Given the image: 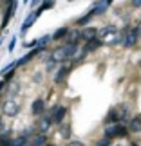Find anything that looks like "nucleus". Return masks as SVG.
<instances>
[{
	"label": "nucleus",
	"instance_id": "nucleus-1",
	"mask_svg": "<svg viewBox=\"0 0 141 146\" xmlns=\"http://www.w3.org/2000/svg\"><path fill=\"white\" fill-rule=\"evenodd\" d=\"M98 38L105 45H116V43H120L123 40V35L116 25H105L98 31Z\"/></svg>",
	"mask_w": 141,
	"mask_h": 146
},
{
	"label": "nucleus",
	"instance_id": "nucleus-2",
	"mask_svg": "<svg viewBox=\"0 0 141 146\" xmlns=\"http://www.w3.org/2000/svg\"><path fill=\"white\" fill-rule=\"evenodd\" d=\"M128 117V106L125 105H120V106H116V108H112L109 112V115H107V123H120V121H125Z\"/></svg>",
	"mask_w": 141,
	"mask_h": 146
},
{
	"label": "nucleus",
	"instance_id": "nucleus-3",
	"mask_svg": "<svg viewBox=\"0 0 141 146\" xmlns=\"http://www.w3.org/2000/svg\"><path fill=\"white\" fill-rule=\"evenodd\" d=\"M127 135V128L121 123H110L105 126V137L107 139H114V137H123Z\"/></svg>",
	"mask_w": 141,
	"mask_h": 146
},
{
	"label": "nucleus",
	"instance_id": "nucleus-4",
	"mask_svg": "<svg viewBox=\"0 0 141 146\" xmlns=\"http://www.w3.org/2000/svg\"><path fill=\"white\" fill-rule=\"evenodd\" d=\"M2 110H4V114H5V115H9V117L16 115V114H18V110H20V101L16 99L15 96H13V98H7V99L4 101Z\"/></svg>",
	"mask_w": 141,
	"mask_h": 146
},
{
	"label": "nucleus",
	"instance_id": "nucleus-5",
	"mask_svg": "<svg viewBox=\"0 0 141 146\" xmlns=\"http://www.w3.org/2000/svg\"><path fill=\"white\" fill-rule=\"evenodd\" d=\"M138 38H139V31H138V27L136 29H127L125 33H123V40L121 43L125 47H134L138 43Z\"/></svg>",
	"mask_w": 141,
	"mask_h": 146
},
{
	"label": "nucleus",
	"instance_id": "nucleus-6",
	"mask_svg": "<svg viewBox=\"0 0 141 146\" xmlns=\"http://www.w3.org/2000/svg\"><path fill=\"white\" fill-rule=\"evenodd\" d=\"M65 114H67V108H65V106L56 105V106H53V110H51L49 115H51V119H53L54 125H61L63 119H65Z\"/></svg>",
	"mask_w": 141,
	"mask_h": 146
},
{
	"label": "nucleus",
	"instance_id": "nucleus-7",
	"mask_svg": "<svg viewBox=\"0 0 141 146\" xmlns=\"http://www.w3.org/2000/svg\"><path fill=\"white\" fill-rule=\"evenodd\" d=\"M43 13V11L40 9V7H38L36 11H35V13H31V15H27V18L24 20V24H22V35H25V33H27V29H29V27L33 25V24H35V22H36V18H38V16H40Z\"/></svg>",
	"mask_w": 141,
	"mask_h": 146
},
{
	"label": "nucleus",
	"instance_id": "nucleus-8",
	"mask_svg": "<svg viewBox=\"0 0 141 146\" xmlns=\"http://www.w3.org/2000/svg\"><path fill=\"white\" fill-rule=\"evenodd\" d=\"M16 0H13V2H11L9 5H7V11H5V15H4V18H2V24H0V27H2V29H5V27H7V24H9V20L13 18V15H15V11H16Z\"/></svg>",
	"mask_w": 141,
	"mask_h": 146
},
{
	"label": "nucleus",
	"instance_id": "nucleus-9",
	"mask_svg": "<svg viewBox=\"0 0 141 146\" xmlns=\"http://www.w3.org/2000/svg\"><path fill=\"white\" fill-rule=\"evenodd\" d=\"M51 125H53V119H51V115H43V117H40V121H38V125H36L38 133H47L49 128H51Z\"/></svg>",
	"mask_w": 141,
	"mask_h": 146
},
{
	"label": "nucleus",
	"instance_id": "nucleus-10",
	"mask_svg": "<svg viewBox=\"0 0 141 146\" xmlns=\"http://www.w3.org/2000/svg\"><path fill=\"white\" fill-rule=\"evenodd\" d=\"M98 31L96 27H85V29H82V40L83 42H91L94 38H98Z\"/></svg>",
	"mask_w": 141,
	"mask_h": 146
},
{
	"label": "nucleus",
	"instance_id": "nucleus-11",
	"mask_svg": "<svg viewBox=\"0 0 141 146\" xmlns=\"http://www.w3.org/2000/svg\"><path fill=\"white\" fill-rule=\"evenodd\" d=\"M128 132L130 133H139L141 132V114L134 115L130 119V123H128Z\"/></svg>",
	"mask_w": 141,
	"mask_h": 146
},
{
	"label": "nucleus",
	"instance_id": "nucleus-12",
	"mask_svg": "<svg viewBox=\"0 0 141 146\" xmlns=\"http://www.w3.org/2000/svg\"><path fill=\"white\" fill-rule=\"evenodd\" d=\"M43 110H45V101H43V99H36L35 103L31 105V112L35 115H42Z\"/></svg>",
	"mask_w": 141,
	"mask_h": 146
},
{
	"label": "nucleus",
	"instance_id": "nucleus-13",
	"mask_svg": "<svg viewBox=\"0 0 141 146\" xmlns=\"http://www.w3.org/2000/svg\"><path fill=\"white\" fill-rule=\"evenodd\" d=\"M82 40V29H71L69 35H67V43H78Z\"/></svg>",
	"mask_w": 141,
	"mask_h": 146
},
{
	"label": "nucleus",
	"instance_id": "nucleus-14",
	"mask_svg": "<svg viewBox=\"0 0 141 146\" xmlns=\"http://www.w3.org/2000/svg\"><path fill=\"white\" fill-rule=\"evenodd\" d=\"M45 144H47L45 133H36V135L31 139V146H45Z\"/></svg>",
	"mask_w": 141,
	"mask_h": 146
},
{
	"label": "nucleus",
	"instance_id": "nucleus-15",
	"mask_svg": "<svg viewBox=\"0 0 141 146\" xmlns=\"http://www.w3.org/2000/svg\"><path fill=\"white\" fill-rule=\"evenodd\" d=\"M67 72H69V67H60V69H58V72H56V78H54V81L56 83H61V81H63L65 80V78H67Z\"/></svg>",
	"mask_w": 141,
	"mask_h": 146
},
{
	"label": "nucleus",
	"instance_id": "nucleus-16",
	"mask_svg": "<svg viewBox=\"0 0 141 146\" xmlns=\"http://www.w3.org/2000/svg\"><path fill=\"white\" fill-rule=\"evenodd\" d=\"M101 43H103V42H101L100 38H94V40H91V42H87V45L83 47V49H85L87 52H92V50H96V49H98V47L101 45Z\"/></svg>",
	"mask_w": 141,
	"mask_h": 146
},
{
	"label": "nucleus",
	"instance_id": "nucleus-17",
	"mask_svg": "<svg viewBox=\"0 0 141 146\" xmlns=\"http://www.w3.org/2000/svg\"><path fill=\"white\" fill-rule=\"evenodd\" d=\"M38 50H42V49H40V47H36L35 50H31V52H27L25 56H22V58H20L18 61H16V65H24V63H27V61H29L31 58H35V54L38 52Z\"/></svg>",
	"mask_w": 141,
	"mask_h": 146
},
{
	"label": "nucleus",
	"instance_id": "nucleus-18",
	"mask_svg": "<svg viewBox=\"0 0 141 146\" xmlns=\"http://www.w3.org/2000/svg\"><path fill=\"white\" fill-rule=\"evenodd\" d=\"M107 7H109V4H107L105 0H100V2L94 5L92 11H94V15H101V13H105V11H107Z\"/></svg>",
	"mask_w": 141,
	"mask_h": 146
},
{
	"label": "nucleus",
	"instance_id": "nucleus-19",
	"mask_svg": "<svg viewBox=\"0 0 141 146\" xmlns=\"http://www.w3.org/2000/svg\"><path fill=\"white\" fill-rule=\"evenodd\" d=\"M69 27H60L58 31L53 35V40H60V38H67V35H69Z\"/></svg>",
	"mask_w": 141,
	"mask_h": 146
},
{
	"label": "nucleus",
	"instance_id": "nucleus-20",
	"mask_svg": "<svg viewBox=\"0 0 141 146\" xmlns=\"http://www.w3.org/2000/svg\"><path fill=\"white\" fill-rule=\"evenodd\" d=\"M0 146H13V141H11V135H9V132H5V133H0Z\"/></svg>",
	"mask_w": 141,
	"mask_h": 146
},
{
	"label": "nucleus",
	"instance_id": "nucleus-21",
	"mask_svg": "<svg viewBox=\"0 0 141 146\" xmlns=\"http://www.w3.org/2000/svg\"><path fill=\"white\" fill-rule=\"evenodd\" d=\"M92 16H94V11L91 9V11H89V13H87L85 16H82V18L78 20L76 24H78V25H85V24H89V22H91V18H92Z\"/></svg>",
	"mask_w": 141,
	"mask_h": 146
},
{
	"label": "nucleus",
	"instance_id": "nucleus-22",
	"mask_svg": "<svg viewBox=\"0 0 141 146\" xmlns=\"http://www.w3.org/2000/svg\"><path fill=\"white\" fill-rule=\"evenodd\" d=\"M51 40H53V35H43L42 38H38V47H40V49H43V47H45V45H47V43H49Z\"/></svg>",
	"mask_w": 141,
	"mask_h": 146
},
{
	"label": "nucleus",
	"instance_id": "nucleus-23",
	"mask_svg": "<svg viewBox=\"0 0 141 146\" xmlns=\"http://www.w3.org/2000/svg\"><path fill=\"white\" fill-rule=\"evenodd\" d=\"M54 5V0H43V4L40 5V9L42 11H45V9H51Z\"/></svg>",
	"mask_w": 141,
	"mask_h": 146
},
{
	"label": "nucleus",
	"instance_id": "nucleus-24",
	"mask_svg": "<svg viewBox=\"0 0 141 146\" xmlns=\"http://www.w3.org/2000/svg\"><path fill=\"white\" fill-rule=\"evenodd\" d=\"M15 45H16V36H13V38H11V42H9V47H7L9 52H13V50H15Z\"/></svg>",
	"mask_w": 141,
	"mask_h": 146
},
{
	"label": "nucleus",
	"instance_id": "nucleus-25",
	"mask_svg": "<svg viewBox=\"0 0 141 146\" xmlns=\"http://www.w3.org/2000/svg\"><path fill=\"white\" fill-rule=\"evenodd\" d=\"M110 141H112V139H101V141L98 143V144H96V146H110Z\"/></svg>",
	"mask_w": 141,
	"mask_h": 146
},
{
	"label": "nucleus",
	"instance_id": "nucleus-26",
	"mask_svg": "<svg viewBox=\"0 0 141 146\" xmlns=\"http://www.w3.org/2000/svg\"><path fill=\"white\" fill-rule=\"evenodd\" d=\"M40 2H43V0H31V2H29V5H31V7H36V5L40 4Z\"/></svg>",
	"mask_w": 141,
	"mask_h": 146
},
{
	"label": "nucleus",
	"instance_id": "nucleus-27",
	"mask_svg": "<svg viewBox=\"0 0 141 146\" xmlns=\"http://www.w3.org/2000/svg\"><path fill=\"white\" fill-rule=\"evenodd\" d=\"M132 5L134 7H141V0H132Z\"/></svg>",
	"mask_w": 141,
	"mask_h": 146
},
{
	"label": "nucleus",
	"instance_id": "nucleus-28",
	"mask_svg": "<svg viewBox=\"0 0 141 146\" xmlns=\"http://www.w3.org/2000/svg\"><path fill=\"white\" fill-rule=\"evenodd\" d=\"M69 146H83V143H82V141H72Z\"/></svg>",
	"mask_w": 141,
	"mask_h": 146
},
{
	"label": "nucleus",
	"instance_id": "nucleus-29",
	"mask_svg": "<svg viewBox=\"0 0 141 146\" xmlns=\"http://www.w3.org/2000/svg\"><path fill=\"white\" fill-rule=\"evenodd\" d=\"M11 2H13V0H2V4H4V5H9Z\"/></svg>",
	"mask_w": 141,
	"mask_h": 146
},
{
	"label": "nucleus",
	"instance_id": "nucleus-30",
	"mask_svg": "<svg viewBox=\"0 0 141 146\" xmlns=\"http://www.w3.org/2000/svg\"><path fill=\"white\" fill-rule=\"evenodd\" d=\"M138 31H139V35H141V22H139V25H138Z\"/></svg>",
	"mask_w": 141,
	"mask_h": 146
},
{
	"label": "nucleus",
	"instance_id": "nucleus-31",
	"mask_svg": "<svg viewBox=\"0 0 141 146\" xmlns=\"http://www.w3.org/2000/svg\"><path fill=\"white\" fill-rule=\"evenodd\" d=\"M27 2H31V0H24V4H27Z\"/></svg>",
	"mask_w": 141,
	"mask_h": 146
},
{
	"label": "nucleus",
	"instance_id": "nucleus-32",
	"mask_svg": "<svg viewBox=\"0 0 141 146\" xmlns=\"http://www.w3.org/2000/svg\"><path fill=\"white\" fill-rule=\"evenodd\" d=\"M130 146H138V144H130Z\"/></svg>",
	"mask_w": 141,
	"mask_h": 146
}]
</instances>
